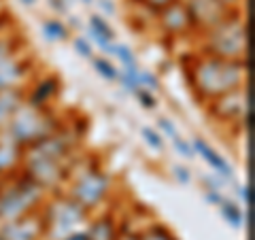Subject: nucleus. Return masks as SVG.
Here are the masks:
<instances>
[{
	"label": "nucleus",
	"instance_id": "1",
	"mask_svg": "<svg viewBox=\"0 0 255 240\" xmlns=\"http://www.w3.org/2000/svg\"><path fill=\"white\" fill-rule=\"evenodd\" d=\"M247 62L221 60L200 51L189 55L185 64L189 87L202 105H209L219 96L247 85Z\"/></svg>",
	"mask_w": 255,
	"mask_h": 240
},
{
	"label": "nucleus",
	"instance_id": "2",
	"mask_svg": "<svg viewBox=\"0 0 255 240\" xmlns=\"http://www.w3.org/2000/svg\"><path fill=\"white\" fill-rule=\"evenodd\" d=\"M111 191H113V179L105 172V168L92 157L79 155L70 168L64 194L94 215V211H98L111 198Z\"/></svg>",
	"mask_w": 255,
	"mask_h": 240
},
{
	"label": "nucleus",
	"instance_id": "3",
	"mask_svg": "<svg viewBox=\"0 0 255 240\" xmlns=\"http://www.w3.org/2000/svg\"><path fill=\"white\" fill-rule=\"evenodd\" d=\"M60 125H62V117L51 107L38 109L23 102L13 113L6 127L0 132V138L13 147H17L19 151H26L34 142L49 136L53 130H58Z\"/></svg>",
	"mask_w": 255,
	"mask_h": 240
},
{
	"label": "nucleus",
	"instance_id": "4",
	"mask_svg": "<svg viewBox=\"0 0 255 240\" xmlns=\"http://www.w3.org/2000/svg\"><path fill=\"white\" fill-rule=\"evenodd\" d=\"M200 53L221 60L247 62V21L245 11L228 13L213 28L200 32Z\"/></svg>",
	"mask_w": 255,
	"mask_h": 240
},
{
	"label": "nucleus",
	"instance_id": "5",
	"mask_svg": "<svg viewBox=\"0 0 255 240\" xmlns=\"http://www.w3.org/2000/svg\"><path fill=\"white\" fill-rule=\"evenodd\" d=\"M47 196L49 194L38 183L17 170L0 183V223H9L41 211Z\"/></svg>",
	"mask_w": 255,
	"mask_h": 240
},
{
	"label": "nucleus",
	"instance_id": "6",
	"mask_svg": "<svg viewBox=\"0 0 255 240\" xmlns=\"http://www.w3.org/2000/svg\"><path fill=\"white\" fill-rule=\"evenodd\" d=\"M41 217L45 228V240H64L73 232L87 228L92 213L70 200L64 191L49 194L41 206Z\"/></svg>",
	"mask_w": 255,
	"mask_h": 240
},
{
	"label": "nucleus",
	"instance_id": "7",
	"mask_svg": "<svg viewBox=\"0 0 255 240\" xmlns=\"http://www.w3.org/2000/svg\"><path fill=\"white\" fill-rule=\"evenodd\" d=\"M206 111H209V117L217 123L230 127H245L247 119H249V90H247V85L211 100L206 105Z\"/></svg>",
	"mask_w": 255,
	"mask_h": 240
},
{
	"label": "nucleus",
	"instance_id": "8",
	"mask_svg": "<svg viewBox=\"0 0 255 240\" xmlns=\"http://www.w3.org/2000/svg\"><path fill=\"white\" fill-rule=\"evenodd\" d=\"M34 64L28 58V53H15L6 60H0V92L19 90L30 83V75Z\"/></svg>",
	"mask_w": 255,
	"mask_h": 240
},
{
	"label": "nucleus",
	"instance_id": "9",
	"mask_svg": "<svg viewBox=\"0 0 255 240\" xmlns=\"http://www.w3.org/2000/svg\"><path fill=\"white\" fill-rule=\"evenodd\" d=\"M183 4H185V9L189 13L194 32H198V34L213 28L215 23H219L228 13H232V11H228L219 0H183Z\"/></svg>",
	"mask_w": 255,
	"mask_h": 240
},
{
	"label": "nucleus",
	"instance_id": "10",
	"mask_svg": "<svg viewBox=\"0 0 255 240\" xmlns=\"http://www.w3.org/2000/svg\"><path fill=\"white\" fill-rule=\"evenodd\" d=\"M155 19L159 32H164V36L168 38H181L187 36L189 32H194V26H191L189 13L185 4H183V0H177V2H172L166 9L155 13Z\"/></svg>",
	"mask_w": 255,
	"mask_h": 240
},
{
	"label": "nucleus",
	"instance_id": "11",
	"mask_svg": "<svg viewBox=\"0 0 255 240\" xmlns=\"http://www.w3.org/2000/svg\"><path fill=\"white\" fill-rule=\"evenodd\" d=\"M0 238L2 240H45V228L41 211L30 213L21 219L0 223Z\"/></svg>",
	"mask_w": 255,
	"mask_h": 240
},
{
	"label": "nucleus",
	"instance_id": "12",
	"mask_svg": "<svg viewBox=\"0 0 255 240\" xmlns=\"http://www.w3.org/2000/svg\"><path fill=\"white\" fill-rule=\"evenodd\" d=\"M58 94H60V79L53 75H45L41 79H36L34 83L30 81L26 85V102L38 109L51 107Z\"/></svg>",
	"mask_w": 255,
	"mask_h": 240
},
{
	"label": "nucleus",
	"instance_id": "13",
	"mask_svg": "<svg viewBox=\"0 0 255 240\" xmlns=\"http://www.w3.org/2000/svg\"><path fill=\"white\" fill-rule=\"evenodd\" d=\"M191 145V151H194V155H200L206 164H209L213 168V172H217L221 179H226V181H234V170H232V166H230L226 162V157L219 155L217 151H215L209 142H206L202 136H196L194 140L189 142Z\"/></svg>",
	"mask_w": 255,
	"mask_h": 240
},
{
	"label": "nucleus",
	"instance_id": "14",
	"mask_svg": "<svg viewBox=\"0 0 255 240\" xmlns=\"http://www.w3.org/2000/svg\"><path fill=\"white\" fill-rule=\"evenodd\" d=\"M23 102H26V87L0 92V132L6 127L9 119L13 117V113L23 105Z\"/></svg>",
	"mask_w": 255,
	"mask_h": 240
},
{
	"label": "nucleus",
	"instance_id": "15",
	"mask_svg": "<svg viewBox=\"0 0 255 240\" xmlns=\"http://www.w3.org/2000/svg\"><path fill=\"white\" fill-rule=\"evenodd\" d=\"M21 168V151L0 138V181L9 179Z\"/></svg>",
	"mask_w": 255,
	"mask_h": 240
},
{
	"label": "nucleus",
	"instance_id": "16",
	"mask_svg": "<svg viewBox=\"0 0 255 240\" xmlns=\"http://www.w3.org/2000/svg\"><path fill=\"white\" fill-rule=\"evenodd\" d=\"M219 213H221V217L226 219L230 226L236 228V230H241L245 226V213L241 209V204H236L232 202V200H228V198H223V202L217 206Z\"/></svg>",
	"mask_w": 255,
	"mask_h": 240
},
{
	"label": "nucleus",
	"instance_id": "17",
	"mask_svg": "<svg viewBox=\"0 0 255 240\" xmlns=\"http://www.w3.org/2000/svg\"><path fill=\"white\" fill-rule=\"evenodd\" d=\"M41 30H43V34H45L47 41H51V43L66 41V38L70 36L68 28L64 26L60 19H45V21H41Z\"/></svg>",
	"mask_w": 255,
	"mask_h": 240
},
{
	"label": "nucleus",
	"instance_id": "18",
	"mask_svg": "<svg viewBox=\"0 0 255 240\" xmlns=\"http://www.w3.org/2000/svg\"><path fill=\"white\" fill-rule=\"evenodd\" d=\"M138 240H177V238L162 223H151L142 232H138Z\"/></svg>",
	"mask_w": 255,
	"mask_h": 240
},
{
	"label": "nucleus",
	"instance_id": "19",
	"mask_svg": "<svg viewBox=\"0 0 255 240\" xmlns=\"http://www.w3.org/2000/svg\"><path fill=\"white\" fill-rule=\"evenodd\" d=\"M92 66H94V70L98 73L100 77H105L107 81H117V75H119V70L111 64V60H107V58H98V55H94L92 58Z\"/></svg>",
	"mask_w": 255,
	"mask_h": 240
},
{
	"label": "nucleus",
	"instance_id": "20",
	"mask_svg": "<svg viewBox=\"0 0 255 240\" xmlns=\"http://www.w3.org/2000/svg\"><path fill=\"white\" fill-rule=\"evenodd\" d=\"M90 30L96 32V34L109 38V41H115V30L111 28L109 21L102 17V15H98V13H92L90 15Z\"/></svg>",
	"mask_w": 255,
	"mask_h": 240
},
{
	"label": "nucleus",
	"instance_id": "21",
	"mask_svg": "<svg viewBox=\"0 0 255 240\" xmlns=\"http://www.w3.org/2000/svg\"><path fill=\"white\" fill-rule=\"evenodd\" d=\"M140 134H142V138H145V142L151 147V149H155V151H164V136L159 134L157 130H153V127H140Z\"/></svg>",
	"mask_w": 255,
	"mask_h": 240
},
{
	"label": "nucleus",
	"instance_id": "22",
	"mask_svg": "<svg viewBox=\"0 0 255 240\" xmlns=\"http://www.w3.org/2000/svg\"><path fill=\"white\" fill-rule=\"evenodd\" d=\"M138 87H142V90L147 92H157L159 90V81L157 77L153 73H149V70H138Z\"/></svg>",
	"mask_w": 255,
	"mask_h": 240
},
{
	"label": "nucleus",
	"instance_id": "23",
	"mask_svg": "<svg viewBox=\"0 0 255 240\" xmlns=\"http://www.w3.org/2000/svg\"><path fill=\"white\" fill-rule=\"evenodd\" d=\"M115 58L124 64V66H134L136 58H134V51L128 45H115Z\"/></svg>",
	"mask_w": 255,
	"mask_h": 240
},
{
	"label": "nucleus",
	"instance_id": "24",
	"mask_svg": "<svg viewBox=\"0 0 255 240\" xmlns=\"http://www.w3.org/2000/svg\"><path fill=\"white\" fill-rule=\"evenodd\" d=\"M73 47H75V51L81 55V58H87V60L94 58V49H92V45H90V41H87V38L75 36V38H73Z\"/></svg>",
	"mask_w": 255,
	"mask_h": 240
},
{
	"label": "nucleus",
	"instance_id": "25",
	"mask_svg": "<svg viewBox=\"0 0 255 240\" xmlns=\"http://www.w3.org/2000/svg\"><path fill=\"white\" fill-rule=\"evenodd\" d=\"M134 96L138 98V102H140V107H142V109L153 111V109L157 107V100H155L153 92H147V90H142V87H138V90L134 92Z\"/></svg>",
	"mask_w": 255,
	"mask_h": 240
},
{
	"label": "nucleus",
	"instance_id": "26",
	"mask_svg": "<svg viewBox=\"0 0 255 240\" xmlns=\"http://www.w3.org/2000/svg\"><path fill=\"white\" fill-rule=\"evenodd\" d=\"M170 140H172L174 149H177L179 153H181L183 157H185V159H191V157H194V151H191V145H189V142H187L185 138H181V134H179V136H174V138H170Z\"/></svg>",
	"mask_w": 255,
	"mask_h": 240
},
{
	"label": "nucleus",
	"instance_id": "27",
	"mask_svg": "<svg viewBox=\"0 0 255 240\" xmlns=\"http://www.w3.org/2000/svg\"><path fill=\"white\" fill-rule=\"evenodd\" d=\"M138 2L145 6L147 11H151V13H159L162 9H166L168 4H172V2H177V0H138Z\"/></svg>",
	"mask_w": 255,
	"mask_h": 240
},
{
	"label": "nucleus",
	"instance_id": "28",
	"mask_svg": "<svg viewBox=\"0 0 255 240\" xmlns=\"http://www.w3.org/2000/svg\"><path fill=\"white\" fill-rule=\"evenodd\" d=\"M157 127L162 130V136H168V138H174V136H179L174 123L170 121V119H166V117H159V119H157Z\"/></svg>",
	"mask_w": 255,
	"mask_h": 240
},
{
	"label": "nucleus",
	"instance_id": "29",
	"mask_svg": "<svg viewBox=\"0 0 255 240\" xmlns=\"http://www.w3.org/2000/svg\"><path fill=\"white\" fill-rule=\"evenodd\" d=\"M172 172H174V179H177L179 183H183V185H189L191 183V174H189V170L185 166H172Z\"/></svg>",
	"mask_w": 255,
	"mask_h": 240
},
{
	"label": "nucleus",
	"instance_id": "30",
	"mask_svg": "<svg viewBox=\"0 0 255 240\" xmlns=\"http://www.w3.org/2000/svg\"><path fill=\"white\" fill-rule=\"evenodd\" d=\"M204 198H206V202L213 204V206H219L223 202L221 189H204Z\"/></svg>",
	"mask_w": 255,
	"mask_h": 240
},
{
	"label": "nucleus",
	"instance_id": "31",
	"mask_svg": "<svg viewBox=\"0 0 255 240\" xmlns=\"http://www.w3.org/2000/svg\"><path fill=\"white\" fill-rule=\"evenodd\" d=\"M228 11H245V0H219Z\"/></svg>",
	"mask_w": 255,
	"mask_h": 240
},
{
	"label": "nucleus",
	"instance_id": "32",
	"mask_svg": "<svg viewBox=\"0 0 255 240\" xmlns=\"http://www.w3.org/2000/svg\"><path fill=\"white\" fill-rule=\"evenodd\" d=\"M115 240H138V232H134L130 228H119V234Z\"/></svg>",
	"mask_w": 255,
	"mask_h": 240
},
{
	"label": "nucleus",
	"instance_id": "33",
	"mask_svg": "<svg viewBox=\"0 0 255 240\" xmlns=\"http://www.w3.org/2000/svg\"><path fill=\"white\" fill-rule=\"evenodd\" d=\"M49 6L53 11H58L60 15H64L68 11V0H49Z\"/></svg>",
	"mask_w": 255,
	"mask_h": 240
},
{
	"label": "nucleus",
	"instance_id": "34",
	"mask_svg": "<svg viewBox=\"0 0 255 240\" xmlns=\"http://www.w3.org/2000/svg\"><path fill=\"white\" fill-rule=\"evenodd\" d=\"M96 4H98L107 15H115V4L111 2V0H96Z\"/></svg>",
	"mask_w": 255,
	"mask_h": 240
},
{
	"label": "nucleus",
	"instance_id": "35",
	"mask_svg": "<svg viewBox=\"0 0 255 240\" xmlns=\"http://www.w3.org/2000/svg\"><path fill=\"white\" fill-rule=\"evenodd\" d=\"M64 240H90V236H87V228L79 230V232H73V234L66 236Z\"/></svg>",
	"mask_w": 255,
	"mask_h": 240
},
{
	"label": "nucleus",
	"instance_id": "36",
	"mask_svg": "<svg viewBox=\"0 0 255 240\" xmlns=\"http://www.w3.org/2000/svg\"><path fill=\"white\" fill-rule=\"evenodd\" d=\"M236 189H238V198H241L243 202H247V204H249V187H245V185H238Z\"/></svg>",
	"mask_w": 255,
	"mask_h": 240
},
{
	"label": "nucleus",
	"instance_id": "37",
	"mask_svg": "<svg viewBox=\"0 0 255 240\" xmlns=\"http://www.w3.org/2000/svg\"><path fill=\"white\" fill-rule=\"evenodd\" d=\"M21 4H26V6H34L36 4V0H19Z\"/></svg>",
	"mask_w": 255,
	"mask_h": 240
},
{
	"label": "nucleus",
	"instance_id": "38",
	"mask_svg": "<svg viewBox=\"0 0 255 240\" xmlns=\"http://www.w3.org/2000/svg\"><path fill=\"white\" fill-rule=\"evenodd\" d=\"M81 2H83V4H85V6H92V4H94V2H96V0H81Z\"/></svg>",
	"mask_w": 255,
	"mask_h": 240
},
{
	"label": "nucleus",
	"instance_id": "39",
	"mask_svg": "<svg viewBox=\"0 0 255 240\" xmlns=\"http://www.w3.org/2000/svg\"><path fill=\"white\" fill-rule=\"evenodd\" d=\"M0 240H2V238H0Z\"/></svg>",
	"mask_w": 255,
	"mask_h": 240
},
{
	"label": "nucleus",
	"instance_id": "40",
	"mask_svg": "<svg viewBox=\"0 0 255 240\" xmlns=\"http://www.w3.org/2000/svg\"><path fill=\"white\" fill-rule=\"evenodd\" d=\"M0 183H2V181H0Z\"/></svg>",
	"mask_w": 255,
	"mask_h": 240
}]
</instances>
